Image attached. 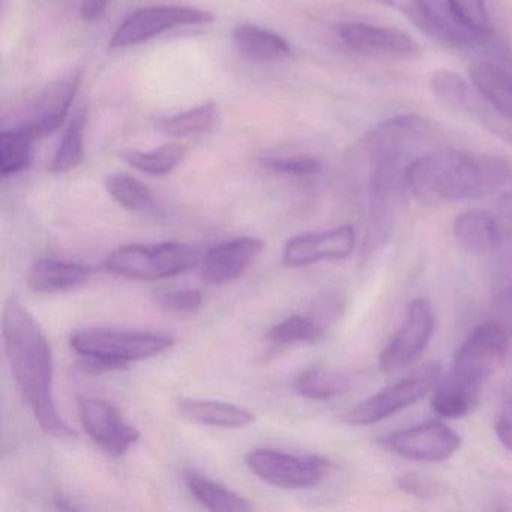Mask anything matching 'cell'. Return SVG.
Masks as SVG:
<instances>
[{
    "mask_svg": "<svg viewBox=\"0 0 512 512\" xmlns=\"http://www.w3.org/2000/svg\"><path fill=\"white\" fill-rule=\"evenodd\" d=\"M430 88L440 104L454 112L469 115L484 125L485 130L512 145V131L500 122L497 118L499 115H494L484 98L475 91V88H470L460 74L439 71L431 77Z\"/></svg>",
    "mask_w": 512,
    "mask_h": 512,
    "instance_id": "cell-13",
    "label": "cell"
},
{
    "mask_svg": "<svg viewBox=\"0 0 512 512\" xmlns=\"http://www.w3.org/2000/svg\"><path fill=\"white\" fill-rule=\"evenodd\" d=\"M323 328L313 319L301 314H293L283 322L269 329L266 340L277 347L293 346V344L316 343L322 338Z\"/></svg>",
    "mask_w": 512,
    "mask_h": 512,
    "instance_id": "cell-29",
    "label": "cell"
},
{
    "mask_svg": "<svg viewBox=\"0 0 512 512\" xmlns=\"http://www.w3.org/2000/svg\"><path fill=\"white\" fill-rule=\"evenodd\" d=\"M436 328L433 308L424 298L415 299L407 308L406 319L379 356L385 373H397L412 365L430 343Z\"/></svg>",
    "mask_w": 512,
    "mask_h": 512,
    "instance_id": "cell-10",
    "label": "cell"
},
{
    "mask_svg": "<svg viewBox=\"0 0 512 512\" xmlns=\"http://www.w3.org/2000/svg\"><path fill=\"white\" fill-rule=\"evenodd\" d=\"M478 401L473 400L454 386L448 385L442 379L437 383L431 395V409L440 418L458 419L472 412Z\"/></svg>",
    "mask_w": 512,
    "mask_h": 512,
    "instance_id": "cell-33",
    "label": "cell"
},
{
    "mask_svg": "<svg viewBox=\"0 0 512 512\" xmlns=\"http://www.w3.org/2000/svg\"><path fill=\"white\" fill-rule=\"evenodd\" d=\"M263 166L275 172L286 173L292 176H310L319 172V160L308 155H299V157H269L263 160Z\"/></svg>",
    "mask_w": 512,
    "mask_h": 512,
    "instance_id": "cell-34",
    "label": "cell"
},
{
    "mask_svg": "<svg viewBox=\"0 0 512 512\" xmlns=\"http://www.w3.org/2000/svg\"><path fill=\"white\" fill-rule=\"evenodd\" d=\"M452 233L457 244L470 254L491 253L502 242L496 218L478 209L458 215L452 226Z\"/></svg>",
    "mask_w": 512,
    "mask_h": 512,
    "instance_id": "cell-21",
    "label": "cell"
},
{
    "mask_svg": "<svg viewBox=\"0 0 512 512\" xmlns=\"http://www.w3.org/2000/svg\"><path fill=\"white\" fill-rule=\"evenodd\" d=\"M106 188L115 202L128 211L148 212L154 209L155 202L151 190L133 176H110L106 181Z\"/></svg>",
    "mask_w": 512,
    "mask_h": 512,
    "instance_id": "cell-31",
    "label": "cell"
},
{
    "mask_svg": "<svg viewBox=\"0 0 512 512\" xmlns=\"http://www.w3.org/2000/svg\"><path fill=\"white\" fill-rule=\"evenodd\" d=\"M185 155H187L185 146L169 143L152 151H124L121 158L128 166L139 172L152 176H166L182 163Z\"/></svg>",
    "mask_w": 512,
    "mask_h": 512,
    "instance_id": "cell-26",
    "label": "cell"
},
{
    "mask_svg": "<svg viewBox=\"0 0 512 512\" xmlns=\"http://www.w3.org/2000/svg\"><path fill=\"white\" fill-rule=\"evenodd\" d=\"M94 274L91 266L56 259H37L28 272V286L34 292L55 293L82 286Z\"/></svg>",
    "mask_w": 512,
    "mask_h": 512,
    "instance_id": "cell-19",
    "label": "cell"
},
{
    "mask_svg": "<svg viewBox=\"0 0 512 512\" xmlns=\"http://www.w3.org/2000/svg\"><path fill=\"white\" fill-rule=\"evenodd\" d=\"M185 482L197 502L209 511L248 512L253 509V505L241 494L235 493L226 485L220 484L196 470L185 472Z\"/></svg>",
    "mask_w": 512,
    "mask_h": 512,
    "instance_id": "cell-24",
    "label": "cell"
},
{
    "mask_svg": "<svg viewBox=\"0 0 512 512\" xmlns=\"http://www.w3.org/2000/svg\"><path fill=\"white\" fill-rule=\"evenodd\" d=\"M158 305L173 313H193L203 304V293L196 289L173 290L158 295Z\"/></svg>",
    "mask_w": 512,
    "mask_h": 512,
    "instance_id": "cell-35",
    "label": "cell"
},
{
    "mask_svg": "<svg viewBox=\"0 0 512 512\" xmlns=\"http://www.w3.org/2000/svg\"><path fill=\"white\" fill-rule=\"evenodd\" d=\"M398 485H400L401 490L418 497H430L431 491H433V487L425 479L419 478L418 475L401 476L398 479Z\"/></svg>",
    "mask_w": 512,
    "mask_h": 512,
    "instance_id": "cell-37",
    "label": "cell"
},
{
    "mask_svg": "<svg viewBox=\"0 0 512 512\" xmlns=\"http://www.w3.org/2000/svg\"><path fill=\"white\" fill-rule=\"evenodd\" d=\"M86 113H79L68 125L50 163V172L64 173L76 169L83 161L85 151Z\"/></svg>",
    "mask_w": 512,
    "mask_h": 512,
    "instance_id": "cell-28",
    "label": "cell"
},
{
    "mask_svg": "<svg viewBox=\"0 0 512 512\" xmlns=\"http://www.w3.org/2000/svg\"><path fill=\"white\" fill-rule=\"evenodd\" d=\"M110 2L112 0H83L80 5V17L85 22H94V20L100 19Z\"/></svg>",
    "mask_w": 512,
    "mask_h": 512,
    "instance_id": "cell-38",
    "label": "cell"
},
{
    "mask_svg": "<svg viewBox=\"0 0 512 512\" xmlns=\"http://www.w3.org/2000/svg\"><path fill=\"white\" fill-rule=\"evenodd\" d=\"M265 250V242L239 236L211 248L203 259L202 278L208 284H224L245 274Z\"/></svg>",
    "mask_w": 512,
    "mask_h": 512,
    "instance_id": "cell-18",
    "label": "cell"
},
{
    "mask_svg": "<svg viewBox=\"0 0 512 512\" xmlns=\"http://www.w3.org/2000/svg\"><path fill=\"white\" fill-rule=\"evenodd\" d=\"M71 347L83 358L106 362L113 370L127 368L130 362L154 358L173 346L172 337L155 332L92 328L71 335Z\"/></svg>",
    "mask_w": 512,
    "mask_h": 512,
    "instance_id": "cell-5",
    "label": "cell"
},
{
    "mask_svg": "<svg viewBox=\"0 0 512 512\" xmlns=\"http://www.w3.org/2000/svg\"><path fill=\"white\" fill-rule=\"evenodd\" d=\"M211 22H214V16L199 8H143L128 16L116 29L110 40V49L137 46L179 26L206 25Z\"/></svg>",
    "mask_w": 512,
    "mask_h": 512,
    "instance_id": "cell-9",
    "label": "cell"
},
{
    "mask_svg": "<svg viewBox=\"0 0 512 512\" xmlns=\"http://www.w3.org/2000/svg\"><path fill=\"white\" fill-rule=\"evenodd\" d=\"M494 433H496L499 442L512 452V418H499L494 424Z\"/></svg>",
    "mask_w": 512,
    "mask_h": 512,
    "instance_id": "cell-39",
    "label": "cell"
},
{
    "mask_svg": "<svg viewBox=\"0 0 512 512\" xmlns=\"http://www.w3.org/2000/svg\"><path fill=\"white\" fill-rule=\"evenodd\" d=\"M374 2L397 11L422 34L445 46L469 49V47L478 46L484 40L464 31L454 20L449 22L428 4V0H374Z\"/></svg>",
    "mask_w": 512,
    "mask_h": 512,
    "instance_id": "cell-17",
    "label": "cell"
},
{
    "mask_svg": "<svg viewBox=\"0 0 512 512\" xmlns=\"http://www.w3.org/2000/svg\"><path fill=\"white\" fill-rule=\"evenodd\" d=\"M248 469L283 490H307L326 478L331 463L320 455H296L274 448H257L245 457Z\"/></svg>",
    "mask_w": 512,
    "mask_h": 512,
    "instance_id": "cell-7",
    "label": "cell"
},
{
    "mask_svg": "<svg viewBox=\"0 0 512 512\" xmlns=\"http://www.w3.org/2000/svg\"><path fill=\"white\" fill-rule=\"evenodd\" d=\"M452 20L464 31L479 38L490 37L493 25L487 11V0H446Z\"/></svg>",
    "mask_w": 512,
    "mask_h": 512,
    "instance_id": "cell-32",
    "label": "cell"
},
{
    "mask_svg": "<svg viewBox=\"0 0 512 512\" xmlns=\"http://www.w3.org/2000/svg\"><path fill=\"white\" fill-rule=\"evenodd\" d=\"M34 139L22 128L14 127L0 134V173L4 178L28 169L32 161Z\"/></svg>",
    "mask_w": 512,
    "mask_h": 512,
    "instance_id": "cell-27",
    "label": "cell"
},
{
    "mask_svg": "<svg viewBox=\"0 0 512 512\" xmlns=\"http://www.w3.org/2000/svg\"><path fill=\"white\" fill-rule=\"evenodd\" d=\"M82 76L64 77L58 82L47 86L29 106L25 115V121L16 127L22 128L32 139L50 136L64 124L70 112L71 104L79 92Z\"/></svg>",
    "mask_w": 512,
    "mask_h": 512,
    "instance_id": "cell-15",
    "label": "cell"
},
{
    "mask_svg": "<svg viewBox=\"0 0 512 512\" xmlns=\"http://www.w3.org/2000/svg\"><path fill=\"white\" fill-rule=\"evenodd\" d=\"M337 32L350 50L368 58L410 59L421 50L418 43L400 29L349 22L338 26Z\"/></svg>",
    "mask_w": 512,
    "mask_h": 512,
    "instance_id": "cell-14",
    "label": "cell"
},
{
    "mask_svg": "<svg viewBox=\"0 0 512 512\" xmlns=\"http://www.w3.org/2000/svg\"><path fill=\"white\" fill-rule=\"evenodd\" d=\"M199 262V253L182 242L130 244L106 259L107 271L128 280L158 281L185 274Z\"/></svg>",
    "mask_w": 512,
    "mask_h": 512,
    "instance_id": "cell-6",
    "label": "cell"
},
{
    "mask_svg": "<svg viewBox=\"0 0 512 512\" xmlns=\"http://www.w3.org/2000/svg\"><path fill=\"white\" fill-rule=\"evenodd\" d=\"M440 365L430 362L415 373L392 383L388 388L371 395L347 412L346 422L355 427L376 424L421 401L436 388L440 380Z\"/></svg>",
    "mask_w": 512,
    "mask_h": 512,
    "instance_id": "cell-8",
    "label": "cell"
},
{
    "mask_svg": "<svg viewBox=\"0 0 512 512\" xmlns=\"http://www.w3.org/2000/svg\"><path fill=\"white\" fill-rule=\"evenodd\" d=\"M511 179L512 169L502 158L457 149L428 152L406 169L407 191L422 205L484 199Z\"/></svg>",
    "mask_w": 512,
    "mask_h": 512,
    "instance_id": "cell-2",
    "label": "cell"
},
{
    "mask_svg": "<svg viewBox=\"0 0 512 512\" xmlns=\"http://www.w3.org/2000/svg\"><path fill=\"white\" fill-rule=\"evenodd\" d=\"M233 41L242 55L257 62H275L292 56V46L281 35L256 25L236 26Z\"/></svg>",
    "mask_w": 512,
    "mask_h": 512,
    "instance_id": "cell-23",
    "label": "cell"
},
{
    "mask_svg": "<svg viewBox=\"0 0 512 512\" xmlns=\"http://www.w3.org/2000/svg\"><path fill=\"white\" fill-rule=\"evenodd\" d=\"M497 209H499V214L500 217H502V220L512 227V193H508L505 194V196L500 197Z\"/></svg>",
    "mask_w": 512,
    "mask_h": 512,
    "instance_id": "cell-40",
    "label": "cell"
},
{
    "mask_svg": "<svg viewBox=\"0 0 512 512\" xmlns=\"http://www.w3.org/2000/svg\"><path fill=\"white\" fill-rule=\"evenodd\" d=\"M386 451L412 461H443L460 449L461 437L448 425L431 421L394 431L379 440Z\"/></svg>",
    "mask_w": 512,
    "mask_h": 512,
    "instance_id": "cell-11",
    "label": "cell"
},
{
    "mask_svg": "<svg viewBox=\"0 0 512 512\" xmlns=\"http://www.w3.org/2000/svg\"><path fill=\"white\" fill-rule=\"evenodd\" d=\"M356 386V377L344 371L308 368L293 380V388L310 400H329L347 394Z\"/></svg>",
    "mask_w": 512,
    "mask_h": 512,
    "instance_id": "cell-25",
    "label": "cell"
},
{
    "mask_svg": "<svg viewBox=\"0 0 512 512\" xmlns=\"http://www.w3.org/2000/svg\"><path fill=\"white\" fill-rule=\"evenodd\" d=\"M215 121H217V109L214 103H205L187 112L178 113L172 118L164 119L160 124V130L173 137L196 136V134L211 131Z\"/></svg>",
    "mask_w": 512,
    "mask_h": 512,
    "instance_id": "cell-30",
    "label": "cell"
},
{
    "mask_svg": "<svg viewBox=\"0 0 512 512\" xmlns=\"http://www.w3.org/2000/svg\"><path fill=\"white\" fill-rule=\"evenodd\" d=\"M508 347L509 331L499 320L482 323L461 344L443 380L478 401L484 383L502 367Z\"/></svg>",
    "mask_w": 512,
    "mask_h": 512,
    "instance_id": "cell-4",
    "label": "cell"
},
{
    "mask_svg": "<svg viewBox=\"0 0 512 512\" xmlns=\"http://www.w3.org/2000/svg\"><path fill=\"white\" fill-rule=\"evenodd\" d=\"M80 422L101 449L122 457L140 439V431L125 419L115 404L100 398L80 397L77 401Z\"/></svg>",
    "mask_w": 512,
    "mask_h": 512,
    "instance_id": "cell-12",
    "label": "cell"
},
{
    "mask_svg": "<svg viewBox=\"0 0 512 512\" xmlns=\"http://www.w3.org/2000/svg\"><path fill=\"white\" fill-rule=\"evenodd\" d=\"M2 335L14 382L44 433L58 439H76V431L56 407L52 346L40 323L17 298L5 304Z\"/></svg>",
    "mask_w": 512,
    "mask_h": 512,
    "instance_id": "cell-1",
    "label": "cell"
},
{
    "mask_svg": "<svg viewBox=\"0 0 512 512\" xmlns=\"http://www.w3.org/2000/svg\"><path fill=\"white\" fill-rule=\"evenodd\" d=\"M179 412L188 421L200 425L220 428H244L253 424V412L245 407L236 406L226 401L199 400L187 398L179 403Z\"/></svg>",
    "mask_w": 512,
    "mask_h": 512,
    "instance_id": "cell-22",
    "label": "cell"
},
{
    "mask_svg": "<svg viewBox=\"0 0 512 512\" xmlns=\"http://www.w3.org/2000/svg\"><path fill=\"white\" fill-rule=\"evenodd\" d=\"M355 245V227L349 224L326 232L304 233L286 242L283 263L287 268H302L323 260L347 259Z\"/></svg>",
    "mask_w": 512,
    "mask_h": 512,
    "instance_id": "cell-16",
    "label": "cell"
},
{
    "mask_svg": "<svg viewBox=\"0 0 512 512\" xmlns=\"http://www.w3.org/2000/svg\"><path fill=\"white\" fill-rule=\"evenodd\" d=\"M407 154V149H382L358 154L371 166L368 179L370 215L365 233V254L382 250L391 239L407 191L406 169L409 164H404Z\"/></svg>",
    "mask_w": 512,
    "mask_h": 512,
    "instance_id": "cell-3",
    "label": "cell"
},
{
    "mask_svg": "<svg viewBox=\"0 0 512 512\" xmlns=\"http://www.w3.org/2000/svg\"><path fill=\"white\" fill-rule=\"evenodd\" d=\"M494 313L509 332L512 331V286L505 287L494 298Z\"/></svg>",
    "mask_w": 512,
    "mask_h": 512,
    "instance_id": "cell-36",
    "label": "cell"
},
{
    "mask_svg": "<svg viewBox=\"0 0 512 512\" xmlns=\"http://www.w3.org/2000/svg\"><path fill=\"white\" fill-rule=\"evenodd\" d=\"M470 82L485 103L506 121L512 122V74L494 62H473Z\"/></svg>",
    "mask_w": 512,
    "mask_h": 512,
    "instance_id": "cell-20",
    "label": "cell"
}]
</instances>
